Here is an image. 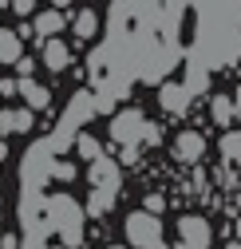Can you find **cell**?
Wrapping results in <instances>:
<instances>
[{"label":"cell","mask_w":241,"mask_h":249,"mask_svg":"<svg viewBox=\"0 0 241 249\" xmlns=\"http://www.w3.org/2000/svg\"><path fill=\"white\" fill-rule=\"evenodd\" d=\"M127 241H131V245H138V249H150L155 241H162V226H158V213H150V210L127 213Z\"/></svg>","instance_id":"1"},{"label":"cell","mask_w":241,"mask_h":249,"mask_svg":"<svg viewBox=\"0 0 241 249\" xmlns=\"http://www.w3.org/2000/svg\"><path fill=\"white\" fill-rule=\"evenodd\" d=\"M178 233H182L178 237V249H209V237H214L206 217H190V213L178 222Z\"/></svg>","instance_id":"2"},{"label":"cell","mask_w":241,"mask_h":249,"mask_svg":"<svg viewBox=\"0 0 241 249\" xmlns=\"http://www.w3.org/2000/svg\"><path fill=\"white\" fill-rule=\"evenodd\" d=\"M138 135H146V119H142V111H123L115 123H111V139L115 142H135Z\"/></svg>","instance_id":"3"},{"label":"cell","mask_w":241,"mask_h":249,"mask_svg":"<svg viewBox=\"0 0 241 249\" xmlns=\"http://www.w3.org/2000/svg\"><path fill=\"white\" fill-rule=\"evenodd\" d=\"M55 210H59V237H64V245L68 249H75L79 241H83V230H79V210L64 198V202H55Z\"/></svg>","instance_id":"4"},{"label":"cell","mask_w":241,"mask_h":249,"mask_svg":"<svg viewBox=\"0 0 241 249\" xmlns=\"http://www.w3.org/2000/svg\"><path fill=\"white\" fill-rule=\"evenodd\" d=\"M174 154H178L182 162H198L202 154H206V139H202L198 131H182V135H178V146H174Z\"/></svg>","instance_id":"5"},{"label":"cell","mask_w":241,"mask_h":249,"mask_svg":"<svg viewBox=\"0 0 241 249\" xmlns=\"http://www.w3.org/2000/svg\"><path fill=\"white\" fill-rule=\"evenodd\" d=\"M20 95H24V103L32 107V111H44V107L52 103V91L40 87V83H32V75H24V79H20Z\"/></svg>","instance_id":"6"},{"label":"cell","mask_w":241,"mask_h":249,"mask_svg":"<svg viewBox=\"0 0 241 249\" xmlns=\"http://www.w3.org/2000/svg\"><path fill=\"white\" fill-rule=\"evenodd\" d=\"M0 131H4V135L32 131V111H24V107H16V111H0Z\"/></svg>","instance_id":"7"},{"label":"cell","mask_w":241,"mask_h":249,"mask_svg":"<svg viewBox=\"0 0 241 249\" xmlns=\"http://www.w3.org/2000/svg\"><path fill=\"white\" fill-rule=\"evenodd\" d=\"M44 64H48L52 71H64V68L71 64L68 44H64V40H44Z\"/></svg>","instance_id":"8"},{"label":"cell","mask_w":241,"mask_h":249,"mask_svg":"<svg viewBox=\"0 0 241 249\" xmlns=\"http://www.w3.org/2000/svg\"><path fill=\"white\" fill-rule=\"evenodd\" d=\"M20 44H24L20 32H4V28H0V64H12V68H16L20 59H24V55H20Z\"/></svg>","instance_id":"9"},{"label":"cell","mask_w":241,"mask_h":249,"mask_svg":"<svg viewBox=\"0 0 241 249\" xmlns=\"http://www.w3.org/2000/svg\"><path fill=\"white\" fill-rule=\"evenodd\" d=\"M59 28H64V12H55V8H52V12H40V16H36V32H40L44 40H52Z\"/></svg>","instance_id":"10"},{"label":"cell","mask_w":241,"mask_h":249,"mask_svg":"<svg viewBox=\"0 0 241 249\" xmlns=\"http://www.w3.org/2000/svg\"><path fill=\"white\" fill-rule=\"evenodd\" d=\"M162 107H166V111H174V115H178V111H186V87L166 83V87H162Z\"/></svg>","instance_id":"11"},{"label":"cell","mask_w":241,"mask_h":249,"mask_svg":"<svg viewBox=\"0 0 241 249\" xmlns=\"http://www.w3.org/2000/svg\"><path fill=\"white\" fill-rule=\"evenodd\" d=\"M95 28H99L95 8H83V12L75 16V36H79V40H91V36H95Z\"/></svg>","instance_id":"12"},{"label":"cell","mask_w":241,"mask_h":249,"mask_svg":"<svg viewBox=\"0 0 241 249\" xmlns=\"http://www.w3.org/2000/svg\"><path fill=\"white\" fill-rule=\"evenodd\" d=\"M209 111H214V123H222V127H225V123L233 119V111H237V103L225 99V95H214V107H209Z\"/></svg>","instance_id":"13"},{"label":"cell","mask_w":241,"mask_h":249,"mask_svg":"<svg viewBox=\"0 0 241 249\" xmlns=\"http://www.w3.org/2000/svg\"><path fill=\"white\" fill-rule=\"evenodd\" d=\"M222 154L229 162H241V131H229V135H222Z\"/></svg>","instance_id":"14"},{"label":"cell","mask_w":241,"mask_h":249,"mask_svg":"<svg viewBox=\"0 0 241 249\" xmlns=\"http://www.w3.org/2000/svg\"><path fill=\"white\" fill-rule=\"evenodd\" d=\"M79 154H83V159H99V142H95L91 135H83V139H79Z\"/></svg>","instance_id":"15"},{"label":"cell","mask_w":241,"mask_h":249,"mask_svg":"<svg viewBox=\"0 0 241 249\" xmlns=\"http://www.w3.org/2000/svg\"><path fill=\"white\" fill-rule=\"evenodd\" d=\"M16 16H32V0H12V4H8Z\"/></svg>","instance_id":"16"},{"label":"cell","mask_w":241,"mask_h":249,"mask_svg":"<svg viewBox=\"0 0 241 249\" xmlns=\"http://www.w3.org/2000/svg\"><path fill=\"white\" fill-rule=\"evenodd\" d=\"M20 91V79H0V95H16Z\"/></svg>","instance_id":"17"},{"label":"cell","mask_w":241,"mask_h":249,"mask_svg":"<svg viewBox=\"0 0 241 249\" xmlns=\"http://www.w3.org/2000/svg\"><path fill=\"white\" fill-rule=\"evenodd\" d=\"M146 210H150V213H162V198L150 194V198H146Z\"/></svg>","instance_id":"18"},{"label":"cell","mask_w":241,"mask_h":249,"mask_svg":"<svg viewBox=\"0 0 241 249\" xmlns=\"http://www.w3.org/2000/svg\"><path fill=\"white\" fill-rule=\"evenodd\" d=\"M16 71H20V79H24V75H32V59H20V64H16Z\"/></svg>","instance_id":"19"},{"label":"cell","mask_w":241,"mask_h":249,"mask_svg":"<svg viewBox=\"0 0 241 249\" xmlns=\"http://www.w3.org/2000/svg\"><path fill=\"white\" fill-rule=\"evenodd\" d=\"M55 174L64 178V182H71V178H75V170H71V166H55Z\"/></svg>","instance_id":"20"},{"label":"cell","mask_w":241,"mask_h":249,"mask_svg":"<svg viewBox=\"0 0 241 249\" xmlns=\"http://www.w3.org/2000/svg\"><path fill=\"white\" fill-rule=\"evenodd\" d=\"M0 249H16V237H12V233H4V237H0Z\"/></svg>","instance_id":"21"},{"label":"cell","mask_w":241,"mask_h":249,"mask_svg":"<svg viewBox=\"0 0 241 249\" xmlns=\"http://www.w3.org/2000/svg\"><path fill=\"white\" fill-rule=\"evenodd\" d=\"M52 4H55V8H71V0H52Z\"/></svg>","instance_id":"22"},{"label":"cell","mask_w":241,"mask_h":249,"mask_svg":"<svg viewBox=\"0 0 241 249\" xmlns=\"http://www.w3.org/2000/svg\"><path fill=\"white\" fill-rule=\"evenodd\" d=\"M233 103H237V111H241V87H237V95H233Z\"/></svg>","instance_id":"23"},{"label":"cell","mask_w":241,"mask_h":249,"mask_svg":"<svg viewBox=\"0 0 241 249\" xmlns=\"http://www.w3.org/2000/svg\"><path fill=\"white\" fill-rule=\"evenodd\" d=\"M150 249H170V245H162V241H155V245H150Z\"/></svg>","instance_id":"24"},{"label":"cell","mask_w":241,"mask_h":249,"mask_svg":"<svg viewBox=\"0 0 241 249\" xmlns=\"http://www.w3.org/2000/svg\"><path fill=\"white\" fill-rule=\"evenodd\" d=\"M4 4H12V0H0V8H4Z\"/></svg>","instance_id":"25"},{"label":"cell","mask_w":241,"mask_h":249,"mask_svg":"<svg viewBox=\"0 0 241 249\" xmlns=\"http://www.w3.org/2000/svg\"><path fill=\"white\" fill-rule=\"evenodd\" d=\"M111 249H127V245H111Z\"/></svg>","instance_id":"26"},{"label":"cell","mask_w":241,"mask_h":249,"mask_svg":"<svg viewBox=\"0 0 241 249\" xmlns=\"http://www.w3.org/2000/svg\"><path fill=\"white\" fill-rule=\"evenodd\" d=\"M229 249H241V245H229Z\"/></svg>","instance_id":"27"},{"label":"cell","mask_w":241,"mask_h":249,"mask_svg":"<svg viewBox=\"0 0 241 249\" xmlns=\"http://www.w3.org/2000/svg\"><path fill=\"white\" fill-rule=\"evenodd\" d=\"M0 230H4V226H0ZM0 237H4V233H0Z\"/></svg>","instance_id":"28"},{"label":"cell","mask_w":241,"mask_h":249,"mask_svg":"<svg viewBox=\"0 0 241 249\" xmlns=\"http://www.w3.org/2000/svg\"><path fill=\"white\" fill-rule=\"evenodd\" d=\"M0 135H4V131H0Z\"/></svg>","instance_id":"29"}]
</instances>
